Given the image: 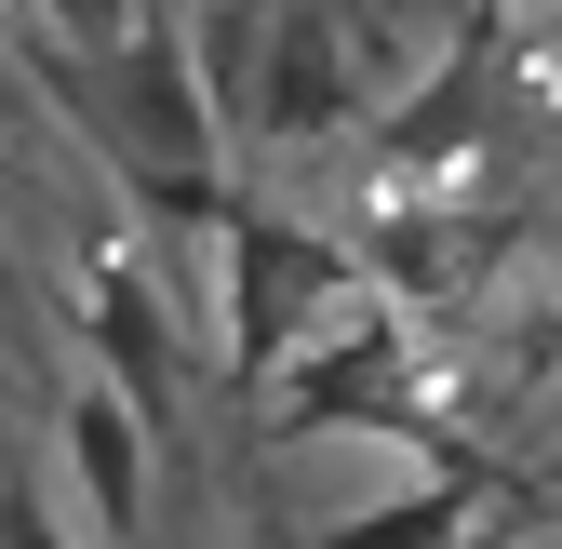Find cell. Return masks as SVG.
<instances>
[{"label": "cell", "mask_w": 562, "mask_h": 549, "mask_svg": "<svg viewBox=\"0 0 562 549\" xmlns=\"http://www.w3.org/2000/svg\"><path fill=\"white\" fill-rule=\"evenodd\" d=\"M148 442H161V416H148L121 376H67V429H54V456L81 469V536H148V523H161Z\"/></svg>", "instance_id": "cell-1"}, {"label": "cell", "mask_w": 562, "mask_h": 549, "mask_svg": "<svg viewBox=\"0 0 562 549\" xmlns=\"http://www.w3.org/2000/svg\"><path fill=\"white\" fill-rule=\"evenodd\" d=\"M161 0H27V41H67V54H121Z\"/></svg>", "instance_id": "cell-2"}]
</instances>
